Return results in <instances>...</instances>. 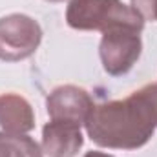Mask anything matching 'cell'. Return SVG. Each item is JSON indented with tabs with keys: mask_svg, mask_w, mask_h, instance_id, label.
<instances>
[{
	"mask_svg": "<svg viewBox=\"0 0 157 157\" xmlns=\"http://www.w3.org/2000/svg\"><path fill=\"white\" fill-rule=\"evenodd\" d=\"M84 126L90 139L102 148L137 150L144 146L157 128V112L148 86L126 99L95 106Z\"/></svg>",
	"mask_w": 157,
	"mask_h": 157,
	"instance_id": "obj_1",
	"label": "cell"
},
{
	"mask_svg": "<svg viewBox=\"0 0 157 157\" xmlns=\"http://www.w3.org/2000/svg\"><path fill=\"white\" fill-rule=\"evenodd\" d=\"M66 20L80 31H112L135 29L143 31L144 18L137 9L122 0H70Z\"/></svg>",
	"mask_w": 157,
	"mask_h": 157,
	"instance_id": "obj_2",
	"label": "cell"
},
{
	"mask_svg": "<svg viewBox=\"0 0 157 157\" xmlns=\"http://www.w3.org/2000/svg\"><path fill=\"white\" fill-rule=\"evenodd\" d=\"M40 40L42 29L35 18L22 13L0 18V60L17 62L31 57Z\"/></svg>",
	"mask_w": 157,
	"mask_h": 157,
	"instance_id": "obj_3",
	"label": "cell"
},
{
	"mask_svg": "<svg viewBox=\"0 0 157 157\" xmlns=\"http://www.w3.org/2000/svg\"><path fill=\"white\" fill-rule=\"evenodd\" d=\"M141 31L112 29L102 33L99 55L104 70L110 75H124L133 68V64L141 57Z\"/></svg>",
	"mask_w": 157,
	"mask_h": 157,
	"instance_id": "obj_4",
	"label": "cell"
},
{
	"mask_svg": "<svg viewBox=\"0 0 157 157\" xmlns=\"http://www.w3.org/2000/svg\"><path fill=\"white\" fill-rule=\"evenodd\" d=\"M46 108L53 121H68L82 126L86 124L95 104L86 90L73 84H66L55 88L48 95Z\"/></svg>",
	"mask_w": 157,
	"mask_h": 157,
	"instance_id": "obj_5",
	"label": "cell"
},
{
	"mask_svg": "<svg viewBox=\"0 0 157 157\" xmlns=\"http://www.w3.org/2000/svg\"><path fill=\"white\" fill-rule=\"evenodd\" d=\"M82 144L80 124L51 119L42 130V152L49 157H75Z\"/></svg>",
	"mask_w": 157,
	"mask_h": 157,
	"instance_id": "obj_6",
	"label": "cell"
},
{
	"mask_svg": "<svg viewBox=\"0 0 157 157\" xmlns=\"http://www.w3.org/2000/svg\"><path fill=\"white\" fill-rule=\"evenodd\" d=\"M0 128L9 133H28L35 128V113L31 104L17 95H0Z\"/></svg>",
	"mask_w": 157,
	"mask_h": 157,
	"instance_id": "obj_7",
	"label": "cell"
},
{
	"mask_svg": "<svg viewBox=\"0 0 157 157\" xmlns=\"http://www.w3.org/2000/svg\"><path fill=\"white\" fill-rule=\"evenodd\" d=\"M0 157H42V148L26 133L0 132Z\"/></svg>",
	"mask_w": 157,
	"mask_h": 157,
	"instance_id": "obj_8",
	"label": "cell"
},
{
	"mask_svg": "<svg viewBox=\"0 0 157 157\" xmlns=\"http://www.w3.org/2000/svg\"><path fill=\"white\" fill-rule=\"evenodd\" d=\"M132 7L146 20H157V0H132Z\"/></svg>",
	"mask_w": 157,
	"mask_h": 157,
	"instance_id": "obj_9",
	"label": "cell"
},
{
	"mask_svg": "<svg viewBox=\"0 0 157 157\" xmlns=\"http://www.w3.org/2000/svg\"><path fill=\"white\" fill-rule=\"evenodd\" d=\"M148 90H150V95H152V99H154V106H155V112H157V82L148 84Z\"/></svg>",
	"mask_w": 157,
	"mask_h": 157,
	"instance_id": "obj_10",
	"label": "cell"
},
{
	"mask_svg": "<svg viewBox=\"0 0 157 157\" xmlns=\"http://www.w3.org/2000/svg\"><path fill=\"white\" fill-rule=\"evenodd\" d=\"M84 157H113L110 154H104V152H88Z\"/></svg>",
	"mask_w": 157,
	"mask_h": 157,
	"instance_id": "obj_11",
	"label": "cell"
},
{
	"mask_svg": "<svg viewBox=\"0 0 157 157\" xmlns=\"http://www.w3.org/2000/svg\"><path fill=\"white\" fill-rule=\"evenodd\" d=\"M48 2H62V0H48Z\"/></svg>",
	"mask_w": 157,
	"mask_h": 157,
	"instance_id": "obj_12",
	"label": "cell"
}]
</instances>
